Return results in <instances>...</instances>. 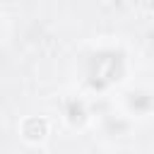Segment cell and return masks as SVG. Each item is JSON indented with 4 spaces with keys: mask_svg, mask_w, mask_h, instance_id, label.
I'll return each instance as SVG.
<instances>
[{
    "mask_svg": "<svg viewBox=\"0 0 154 154\" xmlns=\"http://www.w3.org/2000/svg\"><path fill=\"white\" fill-rule=\"evenodd\" d=\"M51 123L46 116H26L19 123V137L24 140L26 147H38L46 137H48Z\"/></svg>",
    "mask_w": 154,
    "mask_h": 154,
    "instance_id": "1",
    "label": "cell"
}]
</instances>
